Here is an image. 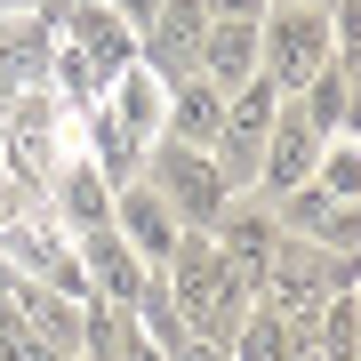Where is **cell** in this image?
Listing matches in <instances>:
<instances>
[{"mask_svg": "<svg viewBox=\"0 0 361 361\" xmlns=\"http://www.w3.org/2000/svg\"><path fill=\"white\" fill-rule=\"evenodd\" d=\"M25 297H32V281L16 265H0V322H25Z\"/></svg>", "mask_w": 361, "mask_h": 361, "instance_id": "2e32d148", "label": "cell"}, {"mask_svg": "<svg viewBox=\"0 0 361 361\" xmlns=\"http://www.w3.org/2000/svg\"><path fill=\"white\" fill-rule=\"evenodd\" d=\"M313 8H329V0H313Z\"/></svg>", "mask_w": 361, "mask_h": 361, "instance_id": "603a6c76", "label": "cell"}, {"mask_svg": "<svg viewBox=\"0 0 361 361\" xmlns=\"http://www.w3.org/2000/svg\"><path fill=\"white\" fill-rule=\"evenodd\" d=\"M104 8H113V16H129V25L145 32V25H153V8H161V0H104Z\"/></svg>", "mask_w": 361, "mask_h": 361, "instance_id": "ac0fdd59", "label": "cell"}, {"mask_svg": "<svg viewBox=\"0 0 361 361\" xmlns=\"http://www.w3.org/2000/svg\"><path fill=\"white\" fill-rule=\"evenodd\" d=\"M56 209H65V225L73 233H89L113 217V177L104 169H65V185H56Z\"/></svg>", "mask_w": 361, "mask_h": 361, "instance_id": "4fadbf2b", "label": "cell"}, {"mask_svg": "<svg viewBox=\"0 0 361 361\" xmlns=\"http://www.w3.org/2000/svg\"><path fill=\"white\" fill-rule=\"evenodd\" d=\"M145 169H153L145 185H153V193L177 209V225H185V233H209V225H217L225 209H233V185L217 177V161H209L201 145L153 137V145H145Z\"/></svg>", "mask_w": 361, "mask_h": 361, "instance_id": "3957f363", "label": "cell"}, {"mask_svg": "<svg viewBox=\"0 0 361 361\" xmlns=\"http://www.w3.org/2000/svg\"><path fill=\"white\" fill-rule=\"evenodd\" d=\"M233 361H297V345H289V322L265 305V297L241 313V329H233Z\"/></svg>", "mask_w": 361, "mask_h": 361, "instance_id": "5bb4252c", "label": "cell"}, {"mask_svg": "<svg viewBox=\"0 0 361 361\" xmlns=\"http://www.w3.org/2000/svg\"><path fill=\"white\" fill-rule=\"evenodd\" d=\"M329 56H337L329 8H313V0H273V8L257 16V73H265L281 97H297Z\"/></svg>", "mask_w": 361, "mask_h": 361, "instance_id": "7a4b0ae2", "label": "cell"}, {"mask_svg": "<svg viewBox=\"0 0 361 361\" xmlns=\"http://www.w3.org/2000/svg\"><path fill=\"white\" fill-rule=\"evenodd\" d=\"M201 8H209V16H265L273 0H201Z\"/></svg>", "mask_w": 361, "mask_h": 361, "instance_id": "d6986e66", "label": "cell"}, {"mask_svg": "<svg viewBox=\"0 0 361 361\" xmlns=\"http://www.w3.org/2000/svg\"><path fill=\"white\" fill-rule=\"evenodd\" d=\"M56 8H73V0H40V16H56Z\"/></svg>", "mask_w": 361, "mask_h": 361, "instance_id": "ffe728a7", "label": "cell"}, {"mask_svg": "<svg viewBox=\"0 0 361 361\" xmlns=\"http://www.w3.org/2000/svg\"><path fill=\"white\" fill-rule=\"evenodd\" d=\"M217 249H225V265L241 273L249 289H265V273H273V257H281V217H273V201H257V193H233V209L217 225Z\"/></svg>", "mask_w": 361, "mask_h": 361, "instance_id": "277c9868", "label": "cell"}, {"mask_svg": "<svg viewBox=\"0 0 361 361\" xmlns=\"http://www.w3.org/2000/svg\"><path fill=\"white\" fill-rule=\"evenodd\" d=\"M161 281H169V305L185 313V329H193V337H217V345H233L241 313L257 305V289L225 265L217 233H177V249H169Z\"/></svg>", "mask_w": 361, "mask_h": 361, "instance_id": "6da1fadb", "label": "cell"}, {"mask_svg": "<svg viewBox=\"0 0 361 361\" xmlns=\"http://www.w3.org/2000/svg\"><path fill=\"white\" fill-rule=\"evenodd\" d=\"M0 8H40V0H0Z\"/></svg>", "mask_w": 361, "mask_h": 361, "instance_id": "44dd1931", "label": "cell"}, {"mask_svg": "<svg viewBox=\"0 0 361 361\" xmlns=\"http://www.w3.org/2000/svg\"><path fill=\"white\" fill-rule=\"evenodd\" d=\"M305 361H361V297H353V289L322 297V322H313Z\"/></svg>", "mask_w": 361, "mask_h": 361, "instance_id": "7c38bea8", "label": "cell"}, {"mask_svg": "<svg viewBox=\"0 0 361 361\" xmlns=\"http://www.w3.org/2000/svg\"><path fill=\"white\" fill-rule=\"evenodd\" d=\"M80 273H89V289H97V297H113V305H137L145 281H153V265H145L137 249L113 233V217L80 233Z\"/></svg>", "mask_w": 361, "mask_h": 361, "instance_id": "52a82bcc", "label": "cell"}, {"mask_svg": "<svg viewBox=\"0 0 361 361\" xmlns=\"http://www.w3.org/2000/svg\"><path fill=\"white\" fill-rule=\"evenodd\" d=\"M201 73L217 80V89H241V80L257 73V16H209V32H201Z\"/></svg>", "mask_w": 361, "mask_h": 361, "instance_id": "9c48e42d", "label": "cell"}, {"mask_svg": "<svg viewBox=\"0 0 361 361\" xmlns=\"http://www.w3.org/2000/svg\"><path fill=\"white\" fill-rule=\"evenodd\" d=\"M353 297H361V273H353Z\"/></svg>", "mask_w": 361, "mask_h": 361, "instance_id": "7402d4cb", "label": "cell"}, {"mask_svg": "<svg viewBox=\"0 0 361 361\" xmlns=\"http://www.w3.org/2000/svg\"><path fill=\"white\" fill-rule=\"evenodd\" d=\"M49 32H56V25H49L40 8H16V25L0 32V89H32V80L49 73V56H56Z\"/></svg>", "mask_w": 361, "mask_h": 361, "instance_id": "30bf717a", "label": "cell"}, {"mask_svg": "<svg viewBox=\"0 0 361 361\" xmlns=\"http://www.w3.org/2000/svg\"><path fill=\"white\" fill-rule=\"evenodd\" d=\"M169 361H233V345H217V337H185Z\"/></svg>", "mask_w": 361, "mask_h": 361, "instance_id": "e0dca14e", "label": "cell"}, {"mask_svg": "<svg viewBox=\"0 0 361 361\" xmlns=\"http://www.w3.org/2000/svg\"><path fill=\"white\" fill-rule=\"evenodd\" d=\"M113 104H121V113H113V129L145 153V145L161 137V104H169V89H161L145 65H129V73H113Z\"/></svg>", "mask_w": 361, "mask_h": 361, "instance_id": "8fae6325", "label": "cell"}, {"mask_svg": "<svg viewBox=\"0 0 361 361\" xmlns=\"http://www.w3.org/2000/svg\"><path fill=\"white\" fill-rule=\"evenodd\" d=\"M313 185H322L329 201H361V137H353V145H337V153L322 145V169H313Z\"/></svg>", "mask_w": 361, "mask_h": 361, "instance_id": "9a60e30c", "label": "cell"}, {"mask_svg": "<svg viewBox=\"0 0 361 361\" xmlns=\"http://www.w3.org/2000/svg\"><path fill=\"white\" fill-rule=\"evenodd\" d=\"M113 233H121V241H129L137 257L161 273L185 225H177V209H169V201H161V193H153L145 177H129V185H113Z\"/></svg>", "mask_w": 361, "mask_h": 361, "instance_id": "8992f818", "label": "cell"}, {"mask_svg": "<svg viewBox=\"0 0 361 361\" xmlns=\"http://www.w3.org/2000/svg\"><path fill=\"white\" fill-rule=\"evenodd\" d=\"M225 97L233 89H217L209 73H185V80H169V104H161V137H177V145H217V129H225Z\"/></svg>", "mask_w": 361, "mask_h": 361, "instance_id": "ba28073f", "label": "cell"}, {"mask_svg": "<svg viewBox=\"0 0 361 361\" xmlns=\"http://www.w3.org/2000/svg\"><path fill=\"white\" fill-rule=\"evenodd\" d=\"M49 25L65 32V49H80V56H89L104 80L137 65V25H129V16H113L104 0H73V8H56Z\"/></svg>", "mask_w": 361, "mask_h": 361, "instance_id": "5b68a950", "label": "cell"}]
</instances>
